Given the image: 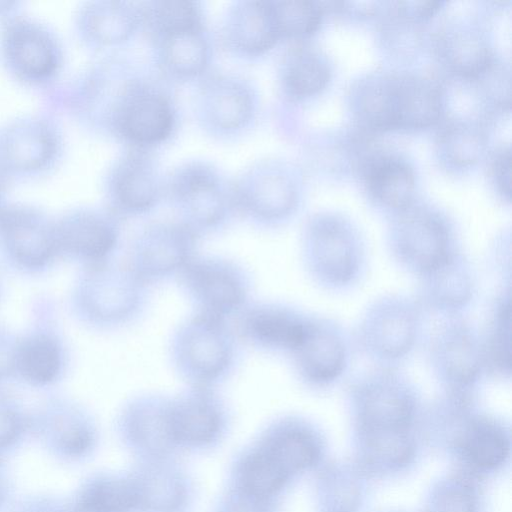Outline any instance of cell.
Instances as JSON below:
<instances>
[{"instance_id":"obj_1","label":"cell","mask_w":512,"mask_h":512,"mask_svg":"<svg viewBox=\"0 0 512 512\" xmlns=\"http://www.w3.org/2000/svg\"><path fill=\"white\" fill-rule=\"evenodd\" d=\"M349 399L366 442L400 461L408 451V431L419 406L414 383L397 368L377 367L356 378Z\"/></svg>"},{"instance_id":"obj_2","label":"cell","mask_w":512,"mask_h":512,"mask_svg":"<svg viewBox=\"0 0 512 512\" xmlns=\"http://www.w3.org/2000/svg\"><path fill=\"white\" fill-rule=\"evenodd\" d=\"M300 250L307 275L325 291H348L365 275V240L344 216L327 212L313 215L303 229Z\"/></svg>"},{"instance_id":"obj_3","label":"cell","mask_w":512,"mask_h":512,"mask_svg":"<svg viewBox=\"0 0 512 512\" xmlns=\"http://www.w3.org/2000/svg\"><path fill=\"white\" fill-rule=\"evenodd\" d=\"M240 343L230 321L193 313L173 331L169 357L188 386L215 388L235 372Z\"/></svg>"},{"instance_id":"obj_4","label":"cell","mask_w":512,"mask_h":512,"mask_svg":"<svg viewBox=\"0 0 512 512\" xmlns=\"http://www.w3.org/2000/svg\"><path fill=\"white\" fill-rule=\"evenodd\" d=\"M149 288L126 260L111 259L87 266L74 291L75 310L93 328H124L144 314Z\"/></svg>"},{"instance_id":"obj_5","label":"cell","mask_w":512,"mask_h":512,"mask_svg":"<svg viewBox=\"0 0 512 512\" xmlns=\"http://www.w3.org/2000/svg\"><path fill=\"white\" fill-rule=\"evenodd\" d=\"M425 312L414 297L386 294L363 312L355 344L377 367L397 368L421 341Z\"/></svg>"},{"instance_id":"obj_6","label":"cell","mask_w":512,"mask_h":512,"mask_svg":"<svg viewBox=\"0 0 512 512\" xmlns=\"http://www.w3.org/2000/svg\"><path fill=\"white\" fill-rule=\"evenodd\" d=\"M387 247L393 261L415 277L461 249L449 219L435 208L414 202L395 213Z\"/></svg>"},{"instance_id":"obj_7","label":"cell","mask_w":512,"mask_h":512,"mask_svg":"<svg viewBox=\"0 0 512 512\" xmlns=\"http://www.w3.org/2000/svg\"><path fill=\"white\" fill-rule=\"evenodd\" d=\"M428 363L444 395L472 401L485 378L480 332L463 316L448 317L432 332Z\"/></svg>"},{"instance_id":"obj_8","label":"cell","mask_w":512,"mask_h":512,"mask_svg":"<svg viewBox=\"0 0 512 512\" xmlns=\"http://www.w3.org/2000/svg\"><path fill=\"white\" fill-rule=\"evenodd\" d=\"M177 279L197 314L230 321L251 302L250 273L225 256L198 254Z\"/></svg>"},{"instance_id":"obj_9","label":"cell","mask_w":512,"mask_h":512,"mask_svg":"<svg viewBox=\"0 0 512 512\" xmlns=\"http://www.w3.org/2000/svg\"><path fill=\"white\" fill-rule=\"evenodd\" d=\"M264 444L246 462L244 484L255 495H269L280 489L295 472L310 466L318 456L312 430L296 419L278 422Z\"/></svg>"},{"instance_id":"obj_10","label":"cell","mask_w":512,"mask_h":512,"mask_svg":"<svg viewBox=\"0 0 512 512\" xmlns=\"http://www.w3.org/2000/svg\"><path fill=\"white\" fill-rule=\"evenodd\" d=\"M0 57L6 70L29 85H42L58 73L63 50L56 33L23 14L6 16L0 28Z\"/></svg>"},{"instance_id":"obj_11","label":"cell","mask_w":512,"mask_h":512,"mask_svg":"<svg viewBox=\"0 0 512 512\" xmlns=\"http://www.w3.org/2000/svg\"><path fill=\"white\" fill-rule=\"evenodd\" d=\"M169 185L178 221L199 237L223 228L236 206L216 171L203 163L179 168Z\"/></svg>"},{"instance_id":"obj_12","label":"cell","mask_w":512,"mask_h":512,"mask_svg":"<svg viewBox=\"0 0 512 512\" xmlns=\"http://www.w3.org/2000/svg\"><path fill=\"white\" fill-rule=\"evenodd\" d=\"M199 236L181 222H156L132 240L126 262L148 286L178 278L199 254Z\"/></svg>"},{"instance_id":"obj_13","label":"cell","mask_w":512,"mask_h":512,"mask_svg":"<svg viewBox=\"0 0 512 512\" xmlns=\"http://www.w3.org/2000/svg\"><path fill=\"white\" fill-rule=\"evenodd\" d=\"M104 121L124 140L147 147L170 136L174 112L162 92L134 81L119 86Z\"/></svg>"},{"instance_id":"obj_14","label":"cell","mask_w":512,"mask_h":512,"mask_svg":"<svg viewBox=\"0 0 512 512\" xmlns=\"http://www.w3.org/2000/svg\"><path fill=\"white\" fill-rule=\"evenodd\" d=\"M351 340L337 321L311 316L307 331L289 356L296 378L312 390L338 384L351 361Z\"/></svg>"},{"instance_id":"obj_15","label":"cell","mask_w":512,"mask_h":512,"mask_svg":"<svg viewBox=\"0 0 512 512\" xmlns=\"http://www.w3.org/2000/svg\"><path fill=\"white\" fill-rule=\"evenodd\" d=\"M61 134L54 120L43 114H24L0 125V174L33 175L58 158Z\"/></svg>"},{"instance_id":"obj_16","label":"cell","mask_w":512,"mask_h":512,"mask_svg":"<svg viewBox=\"0 0 512 512\" xmlns=\"http://www.w3.org/2000/svg\"><path fill=\"white\" fill-rule=\"evenodd\" d=\"M311 316L278 301L250 302L235 318L234 328L241 342L252 348L289 357L303 339Z\"/></svg>"},{"instance_id":"obj_17","label":"cell","mask_w":512,"mask_h":512,"mask_svg":"<svg viewBox=\"0 0 512 512\" xmlns=\"http://www.w3.org/2000/svg\"><path fill=\"white\" fill-rule=\"evenodd\" d=\"M0 244L19 267L39 270L59 254L54 219L27 204H4L0 209Z\"/></svg>"},{"instance_id":"obj_18","label":"cell","mask_w":512,"mask_h":512,"mask_svg":"<svg viewBox=\"0 0 512 512\" xmlns=\"http://www.w3.org/2000/svg\"><path fill=\"white\" fill-rule=\"evenodd\" d=\"M59 253L87 266L114 259L121 243V229L112 212L76 208L54 219Z\"/></svg>"},{"instance_id":"obj_19","label":"cell","mask_w":512,"mask_h":512,"mask_svg":"<svg viewBox=\"0 0 512 512\" xmlns=\"http://www.w3.org/2000/svg\"><path fill=\"white\" fill-rule=\"evenodd\" d=\"M416 280L414 298L423 311L443 318L462 316L477 293L474 268L462 249Z\"/></svg>"},{"instance_id":"obj_20","label":"cell","mask_w":512,"mask_h":512,"mask_svg":"<svg viewBox=\"0 0 512 512\" xmlns=\"http://www.w3.org/2000/svg\"><path fill=\"white\" fill-rule=\"evenodd\" d=\"M247 183L234 192L235 204L253 222L276 227L287 221L298 206V191L281 169L262 167L248 175Z\"/></svg>"},{"instance_id":"obj_21","label":"cell","mask_w":512,"mask_h":512,"mask_svg":"<svg viewBox=\"0 0 512 512\" xmlns=\"http://www.w3.org/2000/svg\"><path fill=\"white\" fill-rule=\"evenodd\" d=\"M108 195L115 216H138L154 208L160 188L150 157L134 151L119 160L108 178Z\"/></svg>"},{"instance_id":"obj_22","label":"cell","mask_w":512,"mask_h":512,"mask_svg":"<svg viewBox=\"0 0 512 512\" xmlns=\"http://www.w3.org/2000/svg\"><path fill=\"white\" fill-rule=\"evenodd\" d=\"M442 112V90L434 81L417 74L391 72V129L428 127L439 121Z\"/></svg>"},{"instance_id":"obj_23","label":"cell","mask_w":512,"mask_h":512,"mask_svg":"<svg viewBox=\"0 0 512 512\" xmlns=\"http://www.w3.org/2000/svg\"><path fill=\"white\" fill-rule=\"evenodd\" d=\"M225 419L224 403L215 388L188 386L171 399L170 432L191 441L213 438Z\"/></svg>"},{"instance_id":"obj_24","label":"cell","mask_w":512,"mask_h":512,"mask_svg":"<svg viewBox=\"0 0 512 512\" xmlns=\"http://www.w3.org/2000/svg\"><path fill=\"white\" fill-rule=\"evenodd\" d=\"M362 174L370 195L381 206L396 213L414 202V171L400 156L372 154L364 159Z\"/></svg>"},{"instance_id":"obj_25","label":"cell","mask_w":512,"mask_h":512,"mask_svg":"<svg viewBox=\"0 0 512 512\" xmlns=\"http://www.w3.org/2000/svg\"><path fill=\"white\" fill-rule=\"evenodd\" d=\"M142 21V6L119 1H90L77 11L79 35L95 45H112L125 40Z\"/></svg>"},{"instance_id":"obj_26","label":"cell","mask_w":512,"mask_h":512,"mask_svg":"<svg viewBox=\"0 0 512 512\" xmlns=\"http://www.w3.org/2000/svg\"><path fill=\"white\" fill-rule=\"evenodd\" d=\"M440 62L454 75L475 79L494 62L483 35L471 26L451 24L442 28L435 40Z\"/></svg>"},{"instance_id":"obj_27","label":"cell","mask_w":512,"mask_h":512,"mask_svg":"<svg viewBox=\"0 0 512 512\" xmlns=\"http://www.w3.org/2000/svg\"><path fill=\"white\" fill-rule=\"evenodd\" d=\"M228 43L235 49L257 55L280 39L271 1H245L230 11L225 29Z\"/></svg>"},{"instance_id":"obj_28","label":"cell","mask_w":512,"mask_h":512,"mask_svg":"<svg viewBox=\"0 0 512 512\" xmlns=\"http://www.w3.org/2000/svg\"><path fill=\"white\" fill-rule=\"evenodd\" d=\"M511 309L509 289L499 293L490 306L481 336L485 377L509 380L511 377Z\"/></svg>"},{"instance_id":"obj_29","label":"cell","mask_w":512,"mask_h":512,"mask_svg":"<svg viewBox=\"0 0 512 512\" xmlns=\"http://www.w3.org/2000/svg\"><path fill=\"white\" fill-rule=\"evenodd\" d=\"M63 359L61 344L55 336L33 332L18 340L15 373L31 385L45 386L59 377Z\"/></svg>"},{"instance_id":"obj_30","label":"cell","mask_w":512,"mask_h":512,"mask_svg":"<svg viewBox=\"0 0 512 512\" xmlns=\"http://www.w3.org/2000/svg\"><path fill=\"white\" fill-rule=\"evenodd\" d=\"M204 107L214 125L222 129H234L248 120L252 100L248 90L240 83L216 78L205 87Z\"/></svg>"},{"instance_id":"obj_31","label":"cell","mask_w":512,"mask_h":512,"mask_svg":"<svg viewBox=\"0 0 512 512\" xmlns=\"http://www.w3.org/2000/svg\"><path fill=\"white\" fill-rule=\"evenodd\" d=\"M331 71L326 59L310 47L298 46L285 57L282 83L286 93L295 98L313 95L324 88Z\"/></svg>"},{"instance_id":"obj_32","label":"cell","mask_w":512,"mask_h":512,"mask_svg":"<svg viewBox=\"0 0 512 512\" xmlns=\"http://www.w3.org/2000/svg\"><path fill=\"white\" fill-rule=\"evenodd\" d=\"M463 444L469 461L483 469L500 465L509 452V438L503 426L487 416H476L468 422Z\"/></svg>"},{"instance_id":"obj_33","label":"cell","mask_w":512,"mask_h":512,"mask_svg":"<svg viewBox=\"0 0 512 512\" xmlns=\"http://www.w3.org/2000/svg\"><path fill=\"white\" fill-rule=\"evenodd\" d=\"M165 67L177 76L190 77L205 68L208 53L202 29L169 34L158 38Z\"/></svg>"},{"instance_id":"obj_34","label":"cell","mask_w":512,"mask_h":512,"mask_svg":"<svg viewBox=\"0 0 512 512\" xmlns=\"http://www.w3.org/2000/svg\"><path fill=\"white\" fill-rule=\"evenodd\" d=\"M438 138L443 156L460 166L477 161L485 147V135L477 120H449L443 125Z\"/></svg>"},{"instance_id":"obj_35","label":"cell","mask_w":512,"mask_h":512,"mask_svg":"<svg viewBox=\"0 0 512 512\" xmlns=\"http://www.w3.org/2000/svg\"><path fill=\"white\" fill-rule=\"evenodd\" d=\"M142 21L148 23L157 39L202 29L200 8L191 1H156L142 6Z\"/></svg>"},{"instance_id":"obj_36","label":"cell","mask_w":512,"mask_h":512,"mask_svg":"<svg viewBox=\"0 0 512 512\" xmlns=\"http://www.w3.org/2000/svg\"><path fill=\"white\" fill-rule=\"evenodd\" d=\"M280 38H305L320 25L322 2L307 0L271 1Z\"/></svg>"},{"instance_id":"obj_37","label":"cell","mask_w":512,"mask_h":512,"mask_svg":"<svg viewBox=\"0 0 512 512\" xmlns=\"http://www.w3.org/2000/svg\"><path fill=\"white\" fill-rule=\"evenodd\" d=\"M490 168L498 192L509 201L511 196V152L509 147H502L495 152Z\"/></svg>"},{"instance_id":"obj_38","label":"cell","mask_w":512,"mask_h":512,"mask_svg":"<svg viewBox=\"0 0 512 512\" xmlns=\"http://www.w3.org/2000/svg\"><path fill=\"white\" fill-rule=\"evenodd\" d=\"M440 512H474V501L471 494L461 486L445 488L438 499Z\"/></svg>"},{"instance_id":"obj_39","label":"cell","mask_w":512,"mask_h":512,"mask_svg":"<svg viewBox=\"0 0 512 512\" xmlns=\"http://www.w3.org/2000/svg\"><path fill=\"white\" fill-rule=\"evenodd\" d=\"M440 5V1L434 0L397 1L394 10L396 16L418 23L432 16Z\"/></svg>"},{"instance_id":"obj_40","label":"cell","mask_w":512,"mask_h":512,"mask_svg":"<svg viewBox=\"0 0 512 512\" xmlns=\"http://www.w3.org/2000/svg\"><path fill=\"white\" fill-rule=\"evenodd\" d=\"M20 429L19 414L4 397L0 396V446L13 442Z\"/></svg>"},{"instance_id":"obj_41","label":"cell","mask_w":512,"mask_h":512,"mask_svg":"<svg viewBox=\"0 0 512 512\" xmlns=\"http://www.w3.org/2000/svg\"><path fill=\"white\" fill-rule=\"evenodd\" d=\"M18 340L0 327V381L10 377L16 371V352Z\"/></svg>"},{"instance_id":"obj_42","label":"cell","mask_w":512,"mask_h":512,"mask_svg":"<svg viewBox=\"0 0 512 512\" xmlns=\"http://www.w3.org/2000/svg\"><path fill=\"white\" fill-rule=\"evenodd\" d=\"M15 2H0V15L4 14H11L10 11L12 10V5H14Z\"/></svg>"},{"instance_id":"obj_43","label":"cell","mask_w":512,"mask_h":512,"mask_svg":"<svg viewBox=\"0 0 512 512\" xmlns=\"http://www.w3.org/2000/svg\"><path fill=\"white\" fill-rule=\"evenodd\" d=\"M4 179H5V177L2 174H0V209L4 205V203H3Z\"/></svg>"}]
</instances>
